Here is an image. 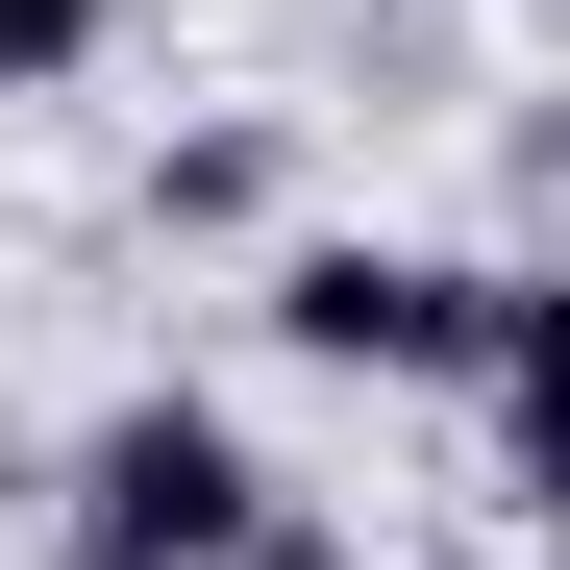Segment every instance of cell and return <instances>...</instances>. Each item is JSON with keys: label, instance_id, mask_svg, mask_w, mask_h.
Listing matches in <instances>:
<instances>
[{"label": "cell", "instance_id": "obj_1", "mask_svg": "<svg viewBox=\"0 0 570 570\" xmlns=\"http://www.w3.org/2000/svg\"><path fill=\"white\" fill-rule=\"evenodd\" d=\"M497 273H521V248H422V224H273V248H248V323H273V372L446 397V372L497 347Z\"/></svg>", "mask_w": 570, "mask_h": 570}, {"label": "cell", "instance_id": "obj_2", "mask_svg": "<svg viewBox=\"0 0 570 570\" xmlns=\"http://www.w3.org/2000/svg\"><path fill=\"white\" fill-rule=\"evenodd\" d=\"M273 497H298V471H273L199 372H125V397L75 422V471H50V546H100V570H224Z\"/></svg>", "mask_w": 570, "mask_h": 570}, {"label": "cell", "instance_id": "obj_3", "mask_svg": "<svg viewBox=\"0 0 570 570\" xmlns=\"http://www.w3.org/2000/svg\"><path fill=\"white\" fill-rule=\"evenodd\" d=\"M125 224H149V248H273V224H298V125H273V100H224V125H149Z\"/></svg>", "mask_w": 570, "mask_h": 570}, {"label": "cell", "instance_id": "obj_4", "mask_svg": "<svg viewBox=\"0 0 570 570\" xmlns=\"http://www.w3.org/2000/svg\"><path fill=\"white\" fill-rule=\"evenodd\" d=\"M100 50H125V0H0V100H100Z\"/></svg>", "mask_w": 570, "mask_h": 570}, {"label": "cell", "instance_id": "obj_5", "mask_svg": "<svg viewBox=\"0 0 570 570\" xmlns=\"http://www.w3.org/2000/svg\"><path fill=\"white\" fill-rule=\"evenodd\" d=\"M224 570H372V521H323V497H273V521H248Z\"/></svg>", "mask_w": 570, "mask_h": 570}, {"label": "cell", "instance_id": "obj_6", "mask_svg": "<svg viewBox=\"0 0 570 570\" xmlns=\"http://www.w3.org/2000/svg\"><path fill=\"white\" fill-rule=\"evenodd\" d=\"M372 570H521V546H497V521H471V546H372Z\"/></svg>", "mask_w": 570, "mask_h": 570}, {"label": "cell", "instance_id": "obj_7", "mask_svg": "<svg viewBox=\"0 0 570 570\" xmlns=\"http://www.w3.org/2000/svg\"><path fill=\"white\" fill-rule=\"evenodd\" d=\"M50 570H100V546H50Z\"/></svg>", "mask_w": 570, "mask_h": 570}]
</instances>
